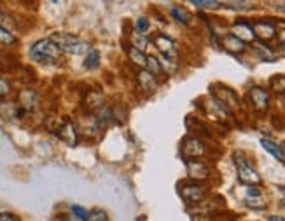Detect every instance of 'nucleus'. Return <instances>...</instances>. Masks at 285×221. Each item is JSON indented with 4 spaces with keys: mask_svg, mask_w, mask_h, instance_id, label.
<instances>
[{
    "mask_svg": "<svg viewBox=\"0 0 285 221\" xmlns=\"http://www.w3.org/2000/svg\"><path fill=\"white\" fill-rule=\"evenodd\" d=\"M88 221H108V214L104 209H93L88 216Z\"/></svg>",
    "mask_w": 285,
    "mask_h": 221,
    "instance_id": "28",
    "label": "nucleus"
},
{
    "mask_svg": "<svg viewBox=\"0 0 285 221\" xmlns=\"http://www.w3.org/2000/svg\"><path fill=\"white\" fill-rule=\"evenodd\" d=\"M207 148L205 145L200 141L198 138H185L184 143H182V154L185 157H191V158H198L201 155H205Z\"/></svg>",
    "mask_w": 285,
    "mask_h": 221,
    "instance_id": "4",
    "label": "nucleus"
},
{
    "mask_svg": "<svg viewBox=\"0 0 285 221\" xmlns=\"http://www.w3.org/2000/svg\"><path fill=\"white\" fill-rule=\"evenodd\" d=\"M187 173H189V176L193 179H207L208 178V173H210V169H208V166H205L203 162H198V160H189V164H187Z\"/></svg>",
    "mask_w": 285,
    "mask_h": 221,
    "instance_id": "14",
    "label": "nucleus"
},
{
    "mask_svg": "<svg viewBox=\"0 0 285 221\" xmlns=\"http://www.w3.org/2000/svg\"><path fill=\"white\" fill-rule=\"evenodd\" d=\"M193 5H196V7L200 9H219L221 7V2H212V0H207V2H201V0H194V2H191Z\"/></svg>",
    "mask_w": 285,
    "mask_h": 221,
    "instance_id": "29",
    "label": "nucleus"
},
{
    "mask_svg": "<svg viewBox=\"0 0 285 221\" xmlns=\"http://www.w3.org/2000/svg\"><path fill=\"white\" fill-rule=\"evenodd\" d=\"M0 18H2V14H0Z\"/></svg>",
    "mask_w": 285,
    "mask_h": 221,
    "instance_id": "41",
    "label": "nucleus"
},
{
    "mask_svg": "<svg viewBox=\"0 0 285 221\" xmlns=\"http://www.w3.org/2000/svg\"><path fill=\"white\" fill-rule=\"evenodd\" d=\"M63 221H79V220H76V218H72V216H63Z\"/></svg>",
    "mask_w": 285,
    "mask_h": 221,
    "instance_id": "39",
    "label": "nucleus"
},
{
    "mask_svg": "<svg viewBox=\"0 0 285 221\" xmlns=\"http://www.w3.org/2000/svg\"><path fill=\"white\" fill-rule=\"evenodd\" d=\"M222 47L228 52H231V54H240V52L245 51V44L233 35H226L222 37Z\"/></svg>",
    "mask_w": 285,
    "mask_h": 221,
    "instance_id": "16",
    "label": "nucleus"
},
{
    "mask_svg": "<svg viewBox=\"0 0 285 221\" xmlns=\"http://www.w3.org/2000/svg\"><path fill=\"white\" fill-rule=\"evenodd\" d=\"M128 56H130V60H131V63L135 65V66H138L140 70H145L147 56H145L144 52L138 51V49H135V47H128Z\"/></svg>",
    "mask_w": 285,
    "mask_h": 221,
    "instance_id": "18",
    "label": "nucleus"
},
{
    "mask_svg": "<svg viewBox=\"0 0 285 221\" xmlns=\"http://www.w3.org/2000/svg\"><path fill=\"white\" fill-rule=\"evenodd\" d=\"M261 145H262V148H264V150L268 152L269 155H273V157L277 158V160L284 162V157H282L280 150H278V145H277V143H273L271 139L262 138V139H261Z\"/></svg>",
    "mask_w": 285,
    "mask_h": 221,
    "instance_id": "20",
    "label": "nucleus"
},
{
    "mask_svg": "<svg viewBox=\"0 0 285 221\" xmlns=\"http://www.w3.org/2000/svg\"><path fill=\"white\" fill-rule=\"evenodd\" d=\"M84 103L88 105L89 108L104 107V94H102V92H89V94H86Z\"/></svg>",
    "mask_w": 285,
    "mask_h": 221,
    "instance_id": "21",
    "label": "nucleus"
},
{
    "mask_svg": "<svg viewBox=\"0 0 285 221\" xmlns=\"http://www.w3.org/2000/svg\"><path fill=\"white\" fill-rule=\"evenodd\" d=\"M0 221H16V216L11 213H0Z\"/></svg>",
    "mask_w": 285,
    "mask_h": 221,
    "instance_id": "35",
    "label": "nucleus"
},
{
    "mask_svg": "<svg viewBox=\"0 0 285 221\" xmlns=\"http://www.w3.org/2000/svg\"><path fill=\"white\" fill-rule=\"evenodd\" d=\"M278 150H280V154H282V157L285 158V143H282L280 146H278Z\"/></svg>",
    "mask_w": 285,
    "mask_h": 221,
    "instance_id": "38",
    "label": "nucleus"
},
{
    "mask_svg": "<svg viewBox=\"0 0 285 221\" xmlns=\"http://www.w3.org/2000/svg\"><path fill=\"white\" fill-rule=\"evenodd\" d=\"M278 44H280V47L284 49V52H285V28L278 32Z\"/></svg>",
    "mask_w": 285,
    "mask_h": 221,
    "instance_id": "36",
    "label": "nucleus"
},
{
    "mask_svg": "<svg viewBox=\"0 0 285 221\" xmlns=\"http://www.w3.org/2000/svg\"><path fill=\"white\" fill-rule=\"evenodd\" d=\"M234 162H236V171H238V178L241 183H245L249 186H256L262 181L261 174L257 173L252 166H249V162L243 158L241 154H234Z\"/></svg>",
    "mask_w": 285,
    "mask_h": 221,
    "instance_id": "3",
    "label": "nucleus"
},
{
    "mask_svg": "<svg viewBox=\"0 0 285 221\" xmlns=\"http://www.w3.org/2000/svg\"><path fill=\"white\" fill-rule=\"evenodd\" d=\"M98 122H114V111L108 107H100L97 113Z\"/></svg>",
    "mask_w": 285,
    "mask_h": 221,
    "instance_id": "24",
    "label": "nucleus"
},
{
    "mask_svg": "<svg viewBox=\"0 0 285 221\" xmlns=\"http://www.w3.org/2000/svg\"><path fill=\"white\" fill-rule=\"evenodd\" d=\"M9 91H11V86L7 84V80L0 77V98H5L9 94Z\"/></svg>",
    "mask_w": 285,
    "mask_h": 221,
    "instance_id": "32",
    "label": "nucleus"
},
{
    "mask_svg": "<svg viewBox=\"0 0 285 221\" xmlns=\"http://www.w3.org/2000/svg\"><path fill=\"white\" fill-rule=\"evenodd\" d=\"M247 197H249V199L261 197V190L256 188V186H249V188H247Z\"/></svg>",
    "mask_w": 285,
    "mask_h": 221,
    "instance_id": "34",
    "label": "nucleus"
},
{
    "mask_svg": "<svg viewBox=\"0 0 285 221\" xmlns=\"http://www.w3.org/2000/svg\"><path fill=\"white\" fill-rule=\"evenodd\" d=\"M231 35L236 37L241 42H256V35H254V30L247 21H236L231 28Z\"/></svg>",
    "mask_w": 285,
    "mask_h": 221,
    "instance_id": "5",
    "label": "nucleus"
},
{
    "mask_svg": "<svg viewBox=\"0 0 285 221\" xmlns=\"http://www.w3.org/2000/svg\"><path fill=\"white\" fill-rule=\"evenodd\" d=\"M60 56H61V51L51 39H42L30 47V58L33 61H37V63L52 65L56 63V61H60Z\"/></svg>",
    "mask_w": 285,
    "mask_h": 221,
    "instance_id": "1",
    "label": "nucleus"
},
{
    "mask_svg": "<svg viewBox=\"0 0 285 221\" xmlns=\"http://www.w3.org/2000/svg\"><path fill=\"white\" fill-rule=\"evenodd\" d=\"M23 110L20 107H16L14 103H9V101H4L0 103V117L5 120H16L18 117H21Z\"/></svg>",
    "mask_w": 285,
    "mask_h": 221,
    "instance_id": "15",
    "label": "nucleus"
},
{
    "mask_svg": "<svg viewBox=\"0 0 285 221\" xmlns=\"http://www.w3.org/2000/svg\"><path fill=\"white\" fill-rule=\"evenodd\" d=\"M252 47L256 49L257 56H259L262 61H275L277 60V54H275L268 45H264L262 42H252Z\"/></svg>",
    "mask_w": 285,
    "mask_h": 221,
    "instance_id": "17",
    "label": "nucleus"
},
{
    "mask_svg": "<svg viewBox=\"0 0 285 221\" xmlns=\"http://www.w3.org/2000/svg\"><path fill=\"white\" fill-rule=\"evenodd\" d=\"M268 221H285L284 216H269Z\"/></svg>",
    "mask_w": 285,
    "mask_h": 221,
    "instance_id": "37",
    "label": "nucleus"
},
{
    "mask_svg": "<svg viewBox=\"0 0 285 221\" xmlns=\"http://www.w3.org/2000/svg\"><path fill=\"white\" fill-rule=\"evenodd\" d=\"M70 211H72V214L76 216V220H79V221H88L89 213L84 209V207H80V205H72V207H70Z\"/></svg>",
    "mask_w": 285,
    "mask_h": 221,
    "instance_id": "27",
    "label": "nucleus"
},
{
    "mask_svg": "<svg viewBox=\"0 0 285 221\" xmlns=\"http://www.w3.org/2000/svg\"><path fill=\"white\" fill-rule=\"evenodd\" d=\"M51 40L58 45L60 51L69 52V54H84L89 49V44L80 40L79 37L70 35V33H54L51 37Z\"/></svg>",
    "mask_w": 285,
    "mask_h": 221,
    "instance_id": "2",
    "label": "nucleus"
},
{
    "mask_svg": "<svg viewBox=\"0 0 285 221\" xmlns=\"http://www.w3.org/2000/svg\"><path fill=\"white\" fill-rule=\"evenodd\" d=\"M222 5H226V7H233V9H245V7H250V2H226V4H222Z\"/></svg>",
    "mask_w": 285,
    "mask_h": 221,
    "instance_id": "33",
    "label": "nucleus"
},
{
    "mask_svg": "<svg viewBox=\"0 0 285 221\" xmlns=\"http://www.w3.org/2000/svg\"><path fill=\"white\" fill-rule=\"evenodd\" d=\"M181 194H182V197H184V200L191 202V204H196V202L203 200V197H205V186H201V185L182 186Z\"/></svg>",
    "mask_w": 285,
    "mask_h": 221,
    "instance_id": "11",
    "label": "nucleus"
},
{
    "mask_svg": "<svg viewBox=\"0 0 285 221\" xmlns=\"http://www.w3.org/2000/svg\"><path fill=\"white\" fill-rule=\"evenodd\" d=\"M249 98L252 101L254 108L259 111L268 110L269 107V94L262 89V87H252L249 91Z\"/></svg>",
    "mask_w": 285,
    "mask_h": 221,
    "instance_id": "6",
    "label": "nucleus"
},
{
    "mask_svg": "<svg viewBox=\"0 0 285 221\" xmlns=\"http://www.w3.org/2000/svg\"><path fill=\"white\" fill-rule=\"evenodd\" d=\"M271 89L278 94H285V77L277 75L271 79Z\"/></svg>",
    "mask_w": 285,
    "mask_h": 221,
    "instance_id": "25",
    "label": "nucleus"
},
{
    "mask_svg": "<svg viewBox=\"0 0 285 221\" xmlns=\"http://www.w3.org/2000/svg\"><path fill=\"white\" fill-rule=\"evenodd\" d=\"M0 44H4V45H12V44H16L14 35H12L9 30H5L4 26H0Z\"/></svg>",
    "mask_w": 285,
    "mask_h": 221,
    "instance_id": "26",
    "label": "nucleus"
},
{
    "mask_svg": "<svg viewBox=\"0 0 285 221\" xmlns=\"http://www.w3.org/2000/svg\"><path fill=\"white\" fill-rule=\"evenodd\" d=\"M172 16H173V20L179 21L181 24H189V21H191L189 12L184 11V9H181V7H173L172 9Z\"/></svg>",
    "mask_w": 285,
    "mask_h": 221,
    "instance_id": "23",
    "label": "nucleus"
},
{
    "mask_svg": "<svg viewBox=\"0 0 285 221\" xmlns=\"http://www.w3.org/2000/svg\"><path fill=\"white\" fill-rule=\"evenodd\" d=\"M149 20L145 16H140L137 21H135V28H137V32H140V33H145L149 30Z\"/></svg>",
    "mask_w": 285,
    "mask_h": 221,
    "instance_id": "30",
    "label": "nucleus"
},
{
    "mask_svg": "<svg viewBox=\"0 0 285 221\" xmlns=\"http://www.w3.org/2000/svg\"><path fill=\"white\" fill-rule=\"evenodd\" d=\"M145 70H147L149 73H151V75L157 77V75H161V73L165 71V68L161 66L159 60H157L156 56H147V63H145Z\"/></svg>",
    "mask_w": 285,
    "mask_h": 221,
    "instance_id": "19",
    "label": "nucleus"
},
{
    "mask_svg": "<svg viewBox=\"0 0 285 221\" xmlns=\"http://www.w3.org/2000/svg\"><path fill=\"white\" fill-rule=\"evenodd\" d=\"M98 65H100V52H98L97 49L88 51V56H86V60H84V66L88 68V70H93V68H98Z\"/></svg>",
    "mask_w": 285,
    "mask_h": 221,
    "instance_id": "22",
    "label": "nucleus"
},
{
    "mask_svg": "<svg viewBox=\"0 0 285 221\" xmlns=\"http://www.w3.org/2000/svg\"><path fill=\"white\" fill-rule=\"evenodd\" d=\"M252 30H254L256 39H261L262 42H268V40H271L275 35H277V28H275V24L266 23V21H259V23H256L252 26Z\"/></svg>",
    "mask_w": 285,
    "mask_h": 221,
    "instance_id": "10",
    "label": "nucleus"
},
{
    "mask_svg": "<svg viewBox=\"0 0 285 221\" xmlns=\"http://www.w3.org/2000/svg\"><path fill=\"white\" fill-rule=\"evenodd\" d=\"M58 136H60L61 141H65L69 146H76L77 145V131H76V126L74 122H70L69 119H65L61 122L60 129L56 131Z\"/></svg>",
    "mask_w": 285,
    "mask_h": 221,
    "instance_id": "7",
    "label": "nucleus"
},
{
    "mask_svg": "<svg viewBox=\"0 0 285 221\" xmlns=\"http://www.w3.org/2000/svg\"><path fill=\"white\" fill-rule=\"evenodd\" d=\"M18 103H20L18 107L23 111H30L39 105V94L33 89H23L18 96Z\"/></svg>",
    "mask_w": 285,
    "mask_h": 221,
    "instance_id": "8",
    "label": "nucleus"
},
{
    "mask_svg": "<svg viewBox=\"0 0 285 221\" xmlns=\"http://www.w3.org/2000/svg\"><path fill=\"white\" fill-rule=\"evenodd\" d=\"M284 207H285V199H284Z\"/></svg>",
    "mask_w": 285,
    "mask_h": 221,
    "instance_id": "40",
    "label": "nucleus"
},
{
    "mask_svg": "<svg viewBox=\"0 0 285 221\" xmlns=\"http://www.w3.org/2000/svg\"><path fill=\"white\" fill-rule=\"evenodd\" d=\"M137 79H138V86H140V89H142L144 92L151 94V92L156 91V87H157L156 77L151 75V73H149L147 70H138Z\"/></svg>",
    "mask_w": 285,
    "mask_h": 221,
    "instance_id": "13",
    "label": "nucleus"
},
{
    "mask_svg": "<svg viewBox=\"0 0 285 221\" xmlns=\"http://www.w3.org/2000/svg\"><path fill=\"white\" fill-rule=\"evenodd\" d=\"M217 101H221L228 110H234V108L240 107V103H238V98L231 89L228 87H219V92H217Z\"/></svg>",
    "mask_w": 285,
    "mask_h": 221,
    "instance_id": "12",
    "label": "nucleus"
},
{
    "mask_svg": "<svg viewBox=\"0 0 285 221\" xmlns=\"http://www.w3.org/2000/svg\"><path fill=\"white\" fill-rule=\"evenodd\" d=\"M137 42V45H133V47L135 49H138V51H142L144 52V49L147 47V44H149V40L145 39V37H135V39H133V44Z\"/></svg>",
    "mask_w": 285,
    "mask_h": 221,
    "instance_id": "31",
    "label": "nucleus"
},
{
    "mask_svg": "<svg viewBox=\"0 0 285 221\" xmlns=\"http://www.w3.org/2000/svg\"><path fill=\"white\" fill-rule=\"evenodd\" d=\"M154 45L159 49V52L166 56V58H175L177 56V45L170 39L168 35H156L154 37Z\"/></svg>",
    "mask_w": 285,
    "mask_h": 221,
    "instance_id": "9",
    "label": "nucleus"
}]
</instances>
